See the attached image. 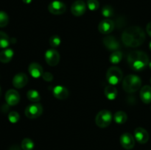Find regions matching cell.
Listing matches in <instances>:
<instances>
[{
	"label": "cell",
	"instance_id": "3",
	"mask_svg": "<svg viewBox=\"0 0 151 150\" xmlns=\"http://www.w3.org/2000/svg\"><path fill=\"white\" fill-rule=\"evenodd\" d=\"M142 85V79L138 76L130 74L125 76L122 82V88L127 93H134L138 91Z\"/></svg>",
	"mask_w": 151,
	"mask_h": 150
},
{
	"label": "cell",
	"instance_id": "22",
	"mask_svg": "<svg viewBox=\"0 0 151 150\" xmlns=\"http://www.w3.org/2000/svg\"><path fill=\"white\" fill-rule=\"evenodd\" d=\"M122 53L120 51H118V50L113 51L111 54L110 57H109V60L113 64H117V63H119L122 60Z\"/></svg>",
	"mask_w": 151,
	"mask_h": 150
},
{
	"label": "cell",
	"instance_id": "31",
	"mask_svg": "<svg viewBox=\"0 0 151 150\" xmlns=\"http://www.w3.org/2000/svg\"><path fill=\"white\" fill-rule=\"evenodd\" d=\"M42 78L46 82H52L53 80V75L50 72H44L42 75Z\"/></svg>",
	"mask_w": 151,
	"mask_h": 150
},
{
	"label": "cell",
	"instance_id": "24",
	"mask_svg": "<svg viewBox=\"0 0 151 150\" xmlns=\"http://www.w3.org/2000/svg\"><path fill=\"white\" fill-rule=\"evenodd\" d=\"M10 43L8 35L4 32L0 31V48H7Z\"/></svg>",
	"mask_w": 151,
	"mask_h": 150
},
{
	"label": "cell",
	"instance_id": "9",
	"mask_svg": "<svg viewBox=\"0 0 151 150\" xmlns=\"http://www.w3.org/2000/svg\"><path fill=\"white\" fill-rule=\"evenodd\" d=\"M114 29V23L113 21L109 19L103 20L98 25V30L100 31V33L104 35L111 33Z\"/></svg>",
	"mask_w": 151,
	"mask_h": 150
},
{
	"label": "cell",
	"instance_id": "29",
	"mask_svg": "<svg viewBox=\"0 0 151 150\" xmlns=\"http://www.w3.org/2000/svg\"><path fill=\"white\" fill-rule=\"evenodd\" d=\"M20 116L19 114L16 111H11L8 115V119L11 123L16 124L19 121Z\"/></svg>",
	"mask_w": 151,
	"mask_h": 150
},
{
	"label": "cell",
	"instance_id": "20",
	"mask_svg": "<svg viewBox=\"0 0 151 150\" xmlns=\"http://www.w3.org/2000/svg\"><path fill=\"white\" fill-rule=\"evenodd\" d=\"M105 96L109 99V100H114L117 96L118 91L117 89L114 85H108L105 88Z\"/></svg>",
	"mask_w": 151,
	"mask_h": 150
},
{
	"label": "cell",
	"instance_id": "1",
	"mask_svg": "<svg viewBox=\"0 0 151 150\" xmlns=\"http://www.w3.org/2000/svg\"><path fill=\"white\" fill-rule=\"evenodd\" d=\"M122 40L127 46L138 47L145 41V33L139 26H131L124 31L122 35Z\"/></svg>",
	"mask_w": 151,
	"mask_h": 150
},
{
	"label": "cell",
	"instance_id": "21",
	"mask_svg": "<svg viewBox=\"0 0 151 150\" xmlns=\"http://www.w3.org/2000/svg\"><path fill=\"white\" fill-rule=\"evenodd\" d=\"M114 121L116 123L119 124H125L127 121L128 116H127V114L125 112L118 111L114 114Z\"/></svg>",
	"mask_w": 151,
	"mask_h": 150
},
{
	"label": "cell",
	"instance_id": "17",
	"mask_svg": "<svg viewBox=\"0 0 151 150\" xmlns=\"http://www.w3.org/2000/svg\"><path fill=\"white\" fill-rule=\"evenodd\" d=\"M28 71L29 74L34 78H39L40 76H42L43 74V68L42 66L38 63H32L29 64L28 67Z\"/></svg>",
	"mask_w": 151,
	"mask_h": 150
},
{
	"label": "cell",
	"instance_id": "7",
	"mask_svg": "<svg viewBox=\"0 0 151 150\" xmlns=\"http://www.w3.org/2000/svg\"><path fill=\"white\" fill-rule=\"evenodd\" d=\"M45 60L47 64L50 66H57L60 61V54L57 50L49 49L45 53Z\"/></svg>",
	"mask_w": 151,
	"mask_h": 150
},
{
	"label": "cell",
	"instance_id": "26",
	"mask_svg": "<svg viewBox=\"0 0 151 150\" xmlns=\"http://www.w3.org/2000/svg\"><path fill=\"white\" fill-rule=\"evenodd\" d=\"M102 14L104 17L110 18L114 15V9L111 6L106 5L102 9Z\"/></svg>",
	"mask_w": 151,
	"mask_h": 150
},
{
	"label": "cell",
	"instance_id": "8",
	"mask_svg": "<svg viewBox=\"0 0 151 150\" xmlns=\"http://www.w3.org/2000/svg\"><path fill=\"white\" fill-rule=\"evenodd\" d=\"M48 10L52 14L60 15L66 12V6L60 1H53L49 4Z\"/></svg>",
	"mask_w": 151,
	"mask_h": 150
},
{
	"label": "cell",
	"instance_id": "6",
	"mask_svg": "<svg viewBox=\"0 0 151 150\" xmlns=\"http://www.w3.org/2000/svg\"><path fill=\"white\" fill-rule=\"evenodd\" d=\"M43 113V107L41 104L35 103L28 105L25 109V116L31 119H37L41 116Z\"/></svg>",
	"mask_w": 151,
	"mask_h": 150
},
{
	"label": "cell",
	"instance_id": "16",
	"mask_svg": "<svg viewBox=\"0 0 151 150\" xmlns=\"http://www.w3.org/2000/svg\"><path fill=\"white\" fill-rule=\"evenodd\" d=\"M52 94L54 96L58 99H66L69 96V91L67 88L62 85H57L52 90Z\"/></svg>",
	"mask_w": 151,
	"mask_h": 150
},
{
	"label": "cell",
	"instance_id": "27",
	"mask_svg": "<svg viewBox=\"0 0 151 150\" xmlns=\"http://www.w3.org/2000/svg\"><path fill=\"white\" fill-rule=\"evenodd\" d=\"M9 22V17L4 11H0V27H4Z\"/></svg>",
	"mask_w": 151,
	"mask_h": 150
},
{
	"label": "cell",
	"instance_id": "38",
	"mask_svg": "<svg viewBox=\"0 0 151 150\" xmlns=\"http://www.w3.org/2000/svg\"><path fill=\"white\" fill-rule=\"evenodd\" d=\"M1 88H0V96H1Z\"/></svg>",
	"mask_w": 151,
	"mask_h": 150
},
{
	"label": "cell",
	"instance_id": "34",
	"mask_svg": "<svg viewBox=\"0 0 151 150\" xmlns=\"http://www.w3.org/2000/svg\"><path fill=\"white\" fill-rule=\"evenodd\" d=\"M7 105H9V104H3L2 105V107H1V111L2 112H7V110H8V109H9V107H8V106Z\"/></svg>",
	"mask_w": 151,
	"mask_h": 150
},
{
	"label": "cell",
	"instance_id": "11",
	"mask_svg": "<svg viewBox=\"0 0 151 150\" xmlns=\"http://www.w3.org/2000/svg\"><path fill=\"white\" fill-rule=\"evenodd\" d=\"M5 100L7 104L10 106H15L20 101V95L16 90L10 89L6 93Z\"/></svg>",
	"mask_w": 151,
	"mask_h": 150
},
{
	"label": "cell",
	"instance_id": "18",
	"mask_svg": "<svg viewBox=\"0 0 151 150\" xmlns=\"http://www.w3.org/2000/svg\"><path fill=\"white\" fill-rule=\"evenodd\" d=\"M140 98L142 101L145 104L151 103V87L149 85H145L140 91Z\"/></svg>",
	"mask_w": 151,
	"mask_h": 150
},
{
	"label": "cell",
	"instance_id": "36",
	"mask_svg": "<svg viewBox=\"0 0 151 150\" xmlns=\"http://www.w3.org/2000/svg\"><path fill=\"white\" fill-rule=\"evenodd\" d=\"M149 48H150V49L151 50V41L150 42V44H149Z\"/></svg>",
	"mask_w": 151,
	"mask_h": 150
},
{
	"label": "cell",
	"instance_id": "40",
	"mask_svg": "<svg viewBox=\"0 0 151 150\" xmlns=\"http://www.w3.org/2000/svg\"><path fill=\"white\" fill-rule=\"evenodd\" d=\"M150 110H151V107H150Z\"/></svg>",
	"mask_w": 151,
	"mask_h": 150
},
{
	"label": "cell",
	"instance_id": "25",
	"mask_svg": "<svg viewBox=\"0 0 151 150\" xmlns=\"http://www.w3.org/2000/svg\"><path fill=\"white\" fill-rule=\"evenodd\" d=\"M34 142L29 138H24L22 141L21 146L23 150H32L34 148Z\"/></svg>",
	"mask_w": 151,
	"mask_h": 150
},
{
	"label": "cell",
	"instance_id": "35",
	"mask_svg": "<svg viewBox=\"0 0 151 150\" xmlns=\"http://www.w3.org/2000/svg\"><path fill=\"white\" fill-rule=\"evenodd\" d=\"M23 1L24 3H25V4H29V3L32 1V0H22Z\"/></svg>",
	"mask_w": 151,
	"mask_h": 150
},
{
	"label": "cell",
	"instance_id": "37",
	"mask_svg": "<svg viewBox=\"0 0 151 150\" xmlns=\"http://www.w3.org/2000/svg\"><path fill=\"white\" fill-rule=\"evenodd\" d=\"M149 67H150V70H151V62H150V63H149Z\"/></svg>",
	"mask_w": 151,
	"mask_h": 150
},
{
	"label": "cell",
	"instance_id": "23",
	"mask_svg": "<svg viewBox=\"0 0 151 150\" xmlns=\"http://www.w3.org/2000/svg\"><path fill=\"white\" fill-rule=\"evenodd\" d=\"M27 99L32 102H38L41 100V96L39 93L35 90H29L27 94Z\"/></svg>",
	"mask_w": 151,
	"mask_h": 150
},
{
	"label": "cell",
	"instance_id": "32",
	"mask_svg": "<svg viewBox=\"0 0 151 150\" xmlns=\"http://www.w3.org/2000/svg\"><path fill=\"white\" fill-rule=\"evenodd\" d=\"M146 30H147V33L148 34L149 36L151 37V22H149L147 24V26H146Z\"/></svg>",
	"mask_w": 151,
	"mask_h": 150
},
{
	"label": "cell",
	"instance_id": "15",
	"mask_svg": "<svg viewBox=\"0 0 151 150\" xmlns=\"http://www.w3.org/2000/svg\"><path fill=\"white\" fill-rule=\"evenodd\" d=\"M28 77L24 73H19L13 79V85L16 88H22L27 84Z\"/></svg>",
	"mask_w": 151,
	"mask_h": 150
},
{
	"label": "cell",
	"instance_id": "14",
	"mask_svg": "<svg viewBox=\"0 0 151 150\" xmlns=\"http://www.w3.org/2000/svg\"><path fill=\"white\" fill-rule=\"evenodd\" d=\"M103 44L108 49L113 51H116L120 46L119 41L112 35H108L103 38Z\"/></svg>",
	"mask_w": 151,
	"mask_h": 150
},
{
	"label": "cell",
	"instance_id": "4",
	"mask_svg": "<svg viewBox=\"0 0 151 150\" xmlns=\"http://www.w3.org/2000/svg\"><path fill=\"white\" fill-rule=\"evenodd\" d=\"M122 72L119 67L116 66H111L109 69L106 73V79L107 81L112 85H116L120 81H122Z\"/></svg>",
	"mask_w": 151,
	"mask_h": 150
},
{
	"label": "cell",
	"instance_id": "5",
	"mask_svg": "<svg viewBox=\"0 0 151 150\" xmlns=\"http://www.w3.org/2000/svg\"><path fill=\"white\" fill-rule=\"evenodd\" d=\"M112 121V114L109 110H103L97 113L95 118L96 124L100 128H106L110 125Z\"/></svg>",
	"mask_w": 151,
	"mask_h": 150
},
{
	"label": "cell",
	"instance_id": "28",
	"mask_svg": "<svg viewBox=\"0 0 151 150\" xmlns=\"http://www.w3.org/2000/svg\"><path fill=\"white\" fill-rule=\"evenodd\" d=\"M60 42H61V40H60V37H58V35H53L51 38H50V44L52 47H58L60 46Z\"/></svg>",
	"mask_w": 151,
	"mask_h": 150
},
{
	"label": "cell",
	"instance_id": "13",
	"mask_svg": "<svg viewBox=\"0 0 151 150\" xmlns=\"http://www.w3.org/2000/svg\"><path fill=\"white\" fill-rule=\"evenodd\" d=\"M134 137L137 142L144 144L148 141L149 134L145 129L142 127H137L134 130Z\"/></svg>",
	"mask_w": 151,
	"mask_h": 150
},
{
	"label": "cell",
	"instance_id": "2",
	"mask_svg": "<svg viewBox=\"0 0 151 150\" xmlns=\"http://www.w3.org/2000/svg\"><path fill=\"white\" fill-rule=\"evenodd\" d=\"M128 63L134 71H142L149 65V57L142 51H133L128 54Z\"/></svg>",
	"mask_w": 151,
	"mask_h": 150
},
{
	"label": "cell",
	"instance_id": "12",
	"mask_svg": "<svg viewBox=\"0 0 151 150\" xmlns=\"http://www.w3.org/2000/svg\"><path fill=\"white\" fill-rule=\"evenodd\" d=\"M86 10V5L85 2L81 0H78L72 4L71 7L72 13L75 16H81L85 13Z\"/></svg>",
	"mask_w": 151,
	"mask_h": 150
},
{
	"label": "cell",
	"instance_id": "39",
	"mask_svg": "<svg viewBox=\"0 0 151 150\" xmlns=\"http://www.w3.org/2000/svg\"><path fill=\"white\" fill-rule=\"evenodd\" d=\"M150 83H151V78H150Z\"/></svg>",
	"mask_w": 151,
	"mask_h": 150
},
{
	"label": "cell",
	"instance_id": "19",
	"mask_svg": "<svg viewBox=\"0 0 151 150\" xmlns=\"http://www.w3.org/2000/svg\"><path fill=\"white\" fill-rule=\"evenodd\" d=\"M13 51L11 49H7L0 52V62L3 63H7L12 60L13 57Z\"/></svg>",
	"mask_w": 151,
	"mask_h": 150
},
{
	"label": "cell",
	"instance_id": "10",
	"mask_svg": "<svg viewBox=\"0 0 151 150\" xmlns=\"http://www.w3.org/2000/svg\"><path fill=\"white\" fill-rule=\"evenodd\" d=\"M120 144L125 149H131L135 145V140L133 135L128 132L122 134L120 137Z\"/></svg>",
	"mask_w": 151,
	"mask_h": 150
},
{
	"label": "cell",
	"instance_id": "30",
	"mask_svg": "<svg viewBox=\"0 0 151 150\" xmlns=\"http://www.w3.org/2000/svg\"><path fill=\"white\" fill-rule=\"evenodd\" d=\"M87 5H88V9L91 11H94V10H97L99 8V1L97 0H88V2H87Z\"/></svg>",
	"mask_w": 151,
	"mask_h": 150
},
{
	"label": "cell",
	"instance_id": "33",
	"mask_svg": "<svg viewBox=\"0 0 151 150\" xmlns=\"http://www.w3.org/2000/svg\"><path fill=\"white\" fill-rule=\"evenodd\" d=\"M8 150H22L18 145H13L9 148Z\"/></svg>",
	"mask_w": 151,
	"mask_h": 150
}]
</instances>
